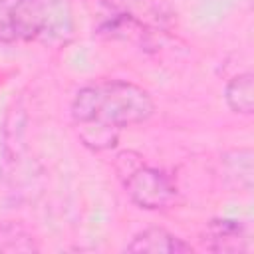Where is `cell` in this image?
Listing matches in <instances>:
<instances>
[{"label":"cell","instance_id":"1","mask_svg":"<svg viewBox=\"0 0 254 254\" xmlns=\"http://www.w3.org/2000/svg\"><path fill=\"white\" fill-rule=\"evenodd\" d=\"M155 111L147 89L127 79H97L79 87L69 115L79 141L93 149H111L123 129L145 123Z\"/></svg>","mask_w":254,"mask_h":254},{"label":"cell","instance_id":"2","mask_svg":"<svg viewBox=\"0 0 254 254\" xmlns=\"http://www.w3.org/2000/svg\"><path fill=\"white\" fill-rule=\"evenodd\" d=\"M73 32L71 0H0V42L65 44Z\"/></svg>","mask_w":254,"mask_h":254},{"label":"cell","instance_id":"6","mask_svg":"<svg viewBox=\"0 0 254 254\" xmlns=\"http://www.w3.org/2000/svg\"><path fill=\"white\" fill-rule=\"evenodd\" d=\"M127 252H165V254H183V252H192V246L179 238L177 234L169 232L167 228L161 226H149L141 232H137L131 242L125 246Z\"/></svg>","mask_w":254,"mask_h":254},{"label":"cell","instance_id":"4","mask_svg":"<svg viewBox=\"0 0 254 254\" xmlns=\"http://www.w3.org/2000/svg\"><path fill=\"white\" fill-rule=\"evenodd\" d=\"M111 12L105 32L121 38H143L171 24V8L165 0H97Z\"/></svg>","mask_w":254,"mask_h":254},{"label":"cell","instance_id":"3","mask_svg":"<svg viewBox=\"0 0 254 254\" xmlns=\"http://www.w3.org/2000/svg\"><path fill=\"white\" fill-rule=\"evenodd\" d=\"M119 163L125 165V169L117 167L123 189L139 208L161 210L175 200L177 185L163 169L151 167L139 157L129 159V153H123L119 157Z\"/></svg>","mask_w":254,"mask_h":254},{"label":"cell","instance_id":"5","mask_svg":"<svg viewBox=\"0 0 254 254\" xmlns=\"http://www.w3.org/2000/svg\"><path fill=\"white\" fill-rule=\"evenodd\" d=\"M204 246L212 252H246L248 232L240 220L214 218L206 226Z\"/></svg>","mask_w":254,"mask_h":254},{"label":"cell","instance_id":"7","mask_svg":"<svg viewBox=\"0 0 254 254\" xmlns=\"http://www.w3.org/2000/svg\"><path fill=\"white\" fill-rule=\"evenodd\" d=\"M224 101L232 113L252 115V111H254V75L250 71L234 75L224 87Z\"/></svg>","mask_w":254,"mask_h":254}]
</instances>
